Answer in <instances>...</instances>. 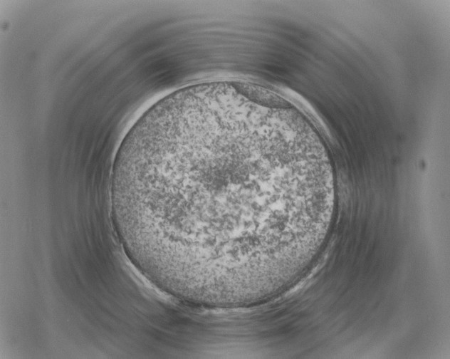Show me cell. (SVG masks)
<instances>
[{
    "label": "cell",
    "mask_w": 450,
    "mask_h": 359,
    "mask_svg": "<svg viewBox=\"0 0 450 359\" xmlns=\"http://www.w3.org/2000/svg\"><path fill=\"white\" fill-rule=\"evenodd\" d=\"M110 200L125 253L152 283L184 301L239 306L276 293L313 259L334 180L301 117L212 89L142 114L115 155Z\"/></svg>",
    "instance_id": "1"
}]
</instances>
